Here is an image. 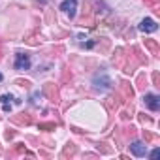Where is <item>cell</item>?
I'll return each instance as SVG.
<instances>
[{
	"label": "cell",
	"mask_w": 160,
	"mask_h": 160,
	"mask_svg": "<svg viewBox=\"0 0 160 160\" xmlns=\"http://www.w3.org/2000/svg\"><path fill=\"white\" fill-rule=\"evenodd\" d=\"M92 87H94V91H100V92L111 89V79H109V75H108L106 72L96 73V75L92 77Z\"/></svg>",
	"instance_id": "obj_1"
},
{
	"label": "cell",
	"mask_w": 160,
	"mask_h": 160,
	"mask_svg": "<svg viewBox=\"0 0 160 160\" xmlns=\"http://www.w3.org/2000/svg\"><path fill=\"white\" fill-rule=\"evenodd\" d=\"M13 66H15V70H19V72H27V70H30V66H32L30 55H28V53H17V55H15V62H13Z\"/></svg>",
	"instance_id": "obj_2"
},
{
	"label": "cell",
	"mask_w": 160,
	"mask_h": 160,
	"mask_svg": "<svg viewBox=\"0 0 160 160\" xmlns=\"http://www.w3.org/2000/svg\"><path fill=\"white\" fill-rule=\"evenodd\" d=\"M60 10H62L70 19H73V17H75V12H77V0H64V2L60 4Z\"/></svg>",
	"instance_id": "obj_3"
},
{
	"label": "cell",
	"mask_w": 160,
	"mask_h": 160,
	"mask_svg": "<svg viewBox=\"0 0 160 160\" xmlns=\"http://www.w3.org/2000/svg\"><path fill=\"white\" fill-rule=\"evenodd\" d=\"M143 104L151 111H158L160 109V96H156V94H145L143 96Z\"/></svg>",
	"instance_id": "obj_4"
},
{
	"label": "cell",
	"mask_w": 160,
	"mask_h": 160,
	"mask_svg": "<svg viewBox=\"0 0 160 160\" xmlns=\"http://www.w3.org/2000/svg\"><path fill=\"white\" fill-rule=\"evenodd\" d=\"M42 92H43L51 102H58V89H57V85H55V83H45Z\"/></svg>",
	"instance_id": "obj_5"
},
{
	"label": "cell",
	"mask_w": 160,
	"mask_h": 160,
	"mask_svg": "<svg viewBox=\"0 0 160 160\" xmlns=\"http://www.w3.org/2000/svg\"><path fill=\"white\" fill-rule=\"evenodd\" d=\"M128 147H130V152H132L134 156H139V158H141V156L147 154V145H145L143 141H132Z\"/></svg>",
	"instance_id": "obj_6"
},
{
	"label": "cell",
	"mask_w": 160,
	"mask_h": 160,
	"mask_svg": "<svg viewBox=\"0 0 160 160\" xmlns=\"http://www.w3.org/2000/svg\"><path fill=\"white\" fill-rule=\"evenodd\" d=\"M12 122H15V124H25V126H28V124H32L34 122V117L30 115V113H17V115H13L12 117Z\"/></svg>",
	"instance_id": "obj_7"
},
{
	"label": "cell",
	"mask_w": 160,
	"mask_h": 160,
	"mask_svg": "<svg viewBox=\"0 0 160 160\" xmlns=\"http://www.w3.org/2000/svg\"><path fill=\"white\" fill-rule=\"evenodd\" d=\"M141 32H156L158 30V25H156V21L154 19H149V17H145L141 23H139V27H138Z\"/></svg>",
	"instance_id": "obj_8"
},
{
	"label": "cell",
	"mask_w": 160,
	"mask_h": 160,
	"mask_svg": "<svg viewBox=\"0 0 160 160\" xmlns=\"http://www.w3.org/2000/svg\"><path fill=\"white\" fill-rule=\"evenodd\" d=\"M121 98H122L121 94H117V96H109V98L104 102V106H106L109 111H115V109H119V106H121V102H122Z\"/></svg>",
	"instance_id": "obj_9"
},
{
	"label": "cell",
	"mask_w": 160,
	"mask_h": 160,
	"mask_svg": "<svg viewBox=\"0 0 160 160\" xmlns=\"http://www.w3.org/2000/svg\"><path fill=\"white\" fill-rule=\"evenodd\" d=\"M121 96L126 98V100H132V96H134V89L130 87V83H126V81L121 83Z\"/></svg>",
	"instance_id": "obj_10"
},
{
	"label": "cell",
	"mask_w": 160,
	"mask_h": 160,
	"mask_svg": "<svg viewBox=\"0 0 160 160\" xmlns=\"http://www.w3.org/2000/svg\"><path fill=\"white\" fill-rule=\"evenodd\" d=\"M124 58H126L124 49H115V55H113V64H117V66L121 68V66H122V62H124Z\"/></svg>",
	"instance_id": "obj_11"
},
{
	"label": "cell",
	"mask_w": 160,
	"mask_h": 160,
	"mask_svg": "<svg viewBox=\"0 0 160 160\" xmlns=\"http://www.w3.org/2000/svg\"><path fill=\"white\" fill-rule=\"evenodd\" d=\"M12 100H13V96H12V94H2V96H0V102H2L4 111H6V113H10V111H12Z\"/></svg>",
	"instance_id": "obj_12"
},
{
	"label": "cell",
	"mask_w": 160,
	"mask_h": 160,
	"mask_svg": "<svg viewBox=\"0 0 160 160\" xmlns=\"http://www.w3.org/2000/svg\"><path fill=\"white\" fill-rule=\"evenodd\" d=\"M145 47H147L152 55H158V51H160V47H158V42H156V40H145Z\"/></svg>",
	"instance_id": "obj_13"
},
{
	"label": "cell",
	"mask_w": 160,
	"mask_h": 160,
	"mask_svg": "<svg viewBox=\"0 0 160 160\" xmlns=\"http://www.w3.org/2000/svg\"><path fill=\"white\" fill-rule=\"evenodd\" d=\"M77 152V147L73 145V143H68L66 147H64V151H62V158H68V156H73Z\"/></svg>",
	"instance_id": "obj_14"
},
{
	"label": "cell",
	"mask_w": 160,
	"mask_h": 160,
	"mask_svg": "<svg viewBox=\"0 0 160 160\" xmlns=\"http://www.w3.org/2000/svg\"><path fill=\"white\" fill-rule=\"evenodd\" d=\"M136 87H138L139 91H143V89L147 87V77H145V73H139V75H138V83H136Z\"/></svg>",
	"instance_id": "obj_15"
},
{
	"label": "cell",
	"mask_w": 160,
	"mask_h": 160,
	"mask_svg": "<svg viewBox=\"0 0 160 160\" xmlns=\"http://www.w3.org/2000/svg\"><path fill=\"white\" fill-rule=\"evenodd\" d=\"M108 10H109V8H108L104 2H98V0L94 2V12H96V13H108Z\"/></svg>",
	"instance_id": "obj_16"
},
{
	"label": "cell",
	"mask_w": 160,
	"mask_h": 160,
	"mask_svg": "<svg viewBox=\"0 0 160 160\" xmlns=\"http://www.w3.org/2000/svg\"><path fill=\"white\" fill-rule=\"evenodd\" d=\"M38 128H40V130H47V132H51V130L57 128V124H55V122H40Z\"/></svg>",
	"instance_id": "obj_17"
},
{
	"label": "cell",
	"mask_w": 160,
	"mask_h": 160,
	"mask_svg": "<svg viewBox=\"0 0 160 160\" xmlns=\"http://www.w3.org/2000/svg\"><path fill=\"white\" fill-rule=\"evenodd\" d=\"M96 147H98V151H100V152H104V154L113 152V149H111V147H108V143H98Z\"/></svg>",
	"instance_id": "obj_18"
},
{
	"label": "cell",
	"mask_w": 160,
	"mask_h": 160,
	"mask_svg": "<svg viewBox=\"0 0 160 160\" xmlns=\"http://www.w3.org/2000/svg\"><path fill=\"white\" fill-rule=\"evenodd\" d=\"M42 96H43V92H40V91H38V92H34V94L30 96V104H32V106H38V102H40V98H42Z\"/></svg>",
	"instance_id": "obj_19"
},
{
	"label": "cell",
	"mask_w": 160,
	"mask_h": 160,
	"mask_svg": "<svg viewBox=\"0 0 160 160\" xmlns=\"http://www.w3.org/2000/svg\"><path fill=\"white\" fill-rule=\"evenodd\" d=\"M13 154H25V143H15V149H13L12 156Z\"/></svg>",
	"instance_id": "obj_20"
},
{
	"label": "cell",
	"mask_w": 160,
	"mask_h": 160,
	"mask_svg": "<svg viewBox=\"0 0 160 160\" xmlns=\"http://www.w3.org/2000/svg\"><path fill=\"white\" fill-rule=\"evenodd\" d=\"M15 85H19V87H25V89H28V87H30V81H25V79H15Z\"/></svg>",
	"instance_id": "obj_21"
},
{
	"label": "cell",
	"mask_w": 160,
	"mask_h": 160,
	"mask_svg": "<svg viewBox=\"0 0 160 160\" xmlns=\"http://www.w3.org/2000/svg\"><path fill=\"white\" fill-rule=\"evenodd\" d=\"M152 85L160 87V75H158V72H152Z\"/></svg>",
	"instance_id": "obj_22"
},
{
	"label": "cell",
	"mask_w": 160,
	"mask_h": 160,
	"mask_svg": "<svg viewBox=\"0 0 160 160\" xmlns=\"http://www.w3.org/2000/svg\"><path fill=\"white\" fill-rule=\"evenodd\" d=\"M27 43H30V45H36V43H40V40H38V36H28L27 40H25Z\"/></svg>",
	"instance_id": "obj_23"
},
{
	"label": "cell",
	"mask_w": 160,
	"mask_h": 160,
	"mask_svg": "<svg viewBox=\"0 0 160 160\" xmlns=\"http://www.w3.org/2000/svg\"><path fill=\"white\" fill-rule=\"evenodd\" d=\"M121 119L122 121H130L132 119V109L130 111H121Z\"/></svg>",
	"instance_id": "obj_24"
},
{
	"label": "cell",
	"mask_w": 160,
	"mask_h": 160,
	"mask_svg": "<svg viewBox=\"0 0 160 160\" xmlns=\"http://www.w3.org/2000/svg\"><path fill=\"white\" fill-rule=\"evenodd\" d=\"M143 138H145V141H154V139H156V136L151 134V132H147V130L143 132Z\"/></svg>",
	"instance_id": "obj_25"
},
{
	"label": "cell",
	"mask_w": 160,
	"mask_h": 160,
	"mask_svg": "<svg viewBox=\"0 0 160 160\" xmlns=\"http://www.w3.org/2000/svg\"><path fill=\"white\" fill-rule=\"evenodd\" d=\"M70 77H72V72H70V70L66 68V70H64V73H62V81H68Z\"/></svg>",
	"instance_id": "obj_26"
},
{
	"label": "cell",
	"mask_w": 160,
	"mask_h": 160,
	"mask_svg": "<svg viewBox=\"0 0 160 160\" xmlns=\"http://www.w3.org/2000/svg\"><path fill=\"white\" fill-rule=\"evenodd\" d=\"M134 134H136V128H134V126H128V128L124 130V136H134Z\"/></svg>",
	"instance_id": "obj_27"
},
{
	"label": "cell",
	"mask_w": 160,
	"mask_h": 160,
	"mask_svg": "<svg viewBox=\"0 0 160 160\" xmlns=\"http://www.w3.org/2000/svg\"><path fill=\"white\" fill-rule=\"evenodd\" d=\"M139 121H141L143 124H145V122H151V119H149V117H147L145 113H139Z\"/></svg>",
	"instance_id": "obj_28"
},
{
	"label": "cell",
	"mask_w": 160,
	"mask_h": 160,
	"mask_svg": "<svg viewBox=\"0 0 160 160\" xmlns=\"http://www.w3.org/2000/svg\"><path fill=\"white\" fill-rule=\"evenodd\" d=\"M4 136H6V139H12V138H13V136H15V130H10V128H8V130H6V134H4Z\"/></svg>",
	"instance_id": "obj_29"
},
{
	"label": "cell",
	"mask_w": 160,
	"mask_h": 160,
	"mask_svg": "<svg viewBox=\"0 0 160 160\" xmlns=\"http://www.w3.org/2000/svg\"><path fill=\"white\" fill-rule=\"evenodd\" d=\"M108 47H109V40H106V38H104V40H102V51H106Z\"/></svg>",
	"instance_id": "obj_30"
},
{
	"label": "cell",
	"mask_w": 160,
	"mask_h": 160,
	"mask_svg": "<svg viewBox=\"0 0 160 160\" xmlns=\"http://www.w3.org/2000/svg\"><path fill=\"white\" fill-rule=\"evenodd\" d=\"M149 156H151V158H156V156H158V147H156V149H152V151L149 152Z\"/></svg>",
	"instance_id": "obj_31"
},
{
	"label": "cell",
	"mask_w": 160,
	"mask_h": 160,
	"mask_svg": "<svg viewBox=\"0 0 160 160\" xmlns=\"http://www.w3.org/2000/svg\"><path fill=\"white\" fill-rule=\"evenodd\" d=\"M145 2H147V4H151V6H156L158 0H145Z\"/></svg>",
	"instance_id": "obj_32"
},
{
	"label": "cell",
	"mask_w": 160,
	"mask_h": 160,
	"mask_svg": "<svg viewBox=\"0 0 160 160\" xmlns=\"http://www.w3.org/2000/svg\"><path fill=\"white\" fill-rule=\"evenodd\" d=\"M36 2H40V4H47L49 0H36Z\"/></svg>",
	"instance_id": "obj_33"
},
{
	"label": "cell",
	"mask_w": 160,
	"mask_h": 160,
	"mask_svg": "<svg viewBox=\"0 0 160 160\" xmlns=\"http://www.w3.org/2000/svg\"><path fill=\"white\" fill-rule=\"evenodd\" d=\"M2 81H4V75H2V73H0V83H2Z\"/></svg>",
	"instance_id": "obj_34"
},
{
	"label": "cell",
	"mask_w": 160,
	"mask_h": 160,
	"mask_svg": "<svg viewBox=\"0 0 160 160\" xmlns=\"http://www.w3.org/2000/svg\"><path fill=\"white\" fill-rule=\"evenodd\" d=\"M0 58H2V55H0Z\"/></svg>",
	"instance_id": "obj_35"
}]
</instances>
